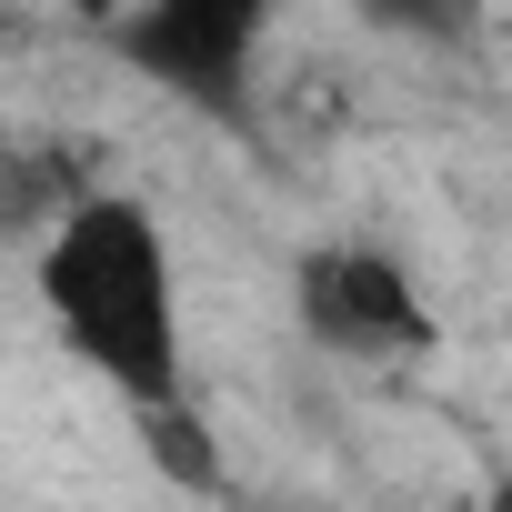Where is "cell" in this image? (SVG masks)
Returning a JSON list of instances; mask_svg holds the SVG:
<instances>
[{
	"label": "cell",
	"mask_w": 512,
	"mask_h": 512,
	"mask_svg": "<svg viewBox=\"0 0 512 512\" xmlns=\"http://www.w3.org/2000/svg\"><path fill=\"white\" fill-rule=\"evenodd\" d=\"M91 161L61 141V131H0V241H51L81 201H91Z\"/></svg>",
	"instance_id": "4"
},
{
	"label": "cell",
	"mask_w": 512,
	"mask_h": 512,
	"mask_svg": "<svg viewBox=\"0 0 512 512\" xmlns=\"http://www.w3.org/2000/svg\"><path fill=\"white\" fill-rule=\"evenodd\" d=\"M91 31L181 111L241 131L251 121V71H262V31L282 0H81Z\"/></svg>",
	"instance_id": "2"
},
{
	"label": "cell",
	"mask_w": 512,
	"mask_h": 512,
	"mask_svg": "<svg viewBox=\"0 0 512 512\" xmlns=\"http://www.w3.org/2000/svg\"><path fill=\"white\" fill-rule=\"evenodd\" d=\"M31 292L61 332V352L131 402V422L191 412V352H181V262L141 191H91L41 251Z\"/></svg>",
	"instance_id": "1"
},
{
	"label": "cell",
	"mask_w": 512,
	"mask_h": 512,
	"mask_svg": "<svg viewBox=\"0 0 512 512\" xmlns=\"http://www.w3.org/2000/svg\"><path fill=\"white\" fill-rule=\"evenodd\" d=\"M482 512H512V472H502V482H492V492H482Z\"/></svg>",
	"instance_id": "6"
},
{
	"label": "cell",
	"mask_w": 512,
	"mask_h": 512,
	"mask_svg": "<svg viewBox=\"0 0 512 512\" xmlns=\"http://www.w3.org/2000/svg\"><path fill=\"white\" fill-rule=\"evenodd\" d=\"M292 322L312 332V352L332 362H422L442 342L432 322V292L412 282L402 251L382 241H312L302 262H292Z\"/></svg>",
	"instance_id": "3"
},
{
	"label": "cell",
	"mask_w": 512,
	"mask_h": 512,
	"mask_svg": "<svg viewBox=\"0 0 512 512\" xmlns=\"http://www.w3.org/2000/svg\"><path fill=\"white\" fill-rule=\"evenodd\" d=\"M352 11L392 41H422V51H462L482 31V0H352Z\"/></svg>",
	"instance_id": "5"
}]
</instances>
